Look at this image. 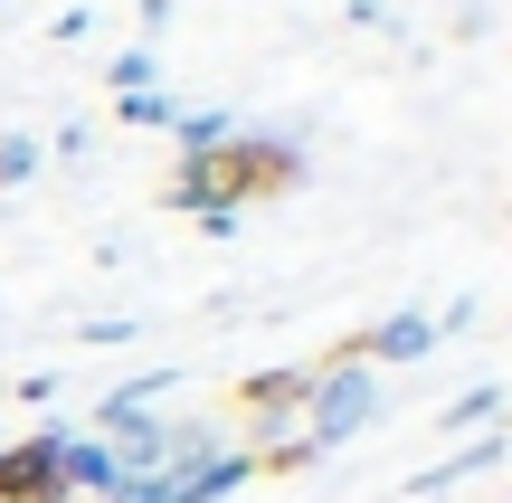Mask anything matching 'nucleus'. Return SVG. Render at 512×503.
<instances>
[{
	"mask_svg": "<svg viewBox=\"0 0 512 503\" xmlns=\"http://www.w3.org/2000/svg\"><path fill=\"white\" fill-rule=\"evenodd\" d=\"M171 380H181V371H133L124 390H105V409H95V428H124V418H133V409H152V399H162Z\"/></svg>",
	"mask_w": 512,
	"mask_h": 503,
	"instance_id": "0eeeda50",
	"label": "nucleus"
},
{
	"mask_svg": "<svg viewBox=\"0 0 512 503\" xmlns=\"http://www.w3.org/2000/svg\"><path fill=\"white\" fill-rule=\"evenodd\" d=\"M351 361H370V371H399V361H427L437 352V314H418V304H408V314H389V323H370L361 342H342Z\"/></svg>",
	"mask_w": 512,
	"mask_h": 503,
	"instance_id": "20e7f679",
	"label": "nucleus"
},
{
	"mask_svg": "<svg viewBox=\"0 0 512 503\" xmlns=\"http://www.w3.org/2000/svg\"><path fill=\"white\" fill-rule=\"evenodd\" d=\"M38 171H48V152H38V133H0V190H29Z\"/></svg>",
	"mask_w": 512,
	"mask_h": 503,
	"instance_id": "9d476101",
	"label": "nucleus"
},
{
	"mask_svg": "<svg viewBox=\"0 0 512 503\" xmlns=\"http://www.w3.org/2000/svg\"><path fill=\"white\" fill-rule=\"evenodd\" d=\"M67 428H29L19 447H0V503H67Z\"/></svg>",
	"mask_w": 512,
	"mask_h": 503,
	"instance_id": "7ed1b4c3",
	"label": "nucleus"
},
{
	"mask_svg": "<svg viewBox=\"0 0 512 503\" xmlns=\"http://www.w3.org/2000/svg\"><path fill=\"white\" fill-rule=\"evenodd\" d=\"M494 466H503V437L484 428V437H465L456 456H437V466H418V475H408V494H446V485H465V475H494Z\"/></svg>",
	"mask_w": 512,
	"mask_h": 503,
	"instance_id": "39448f33",
	"label": "nucleus"
},
{
	"mask_svg": "<svg viewBox=\"0 0 512 503\" xmlns=\"http://www.w3.org/2000/svg\"><path fill=\"white\" fill-rule=\"evenodd\" d=\"M294 181H304V152L294 143H275V133H228L219 152H181V171H171L162 200L190 209V219H209V209H238L247 219V200L294 190Z\"/></svg>",
	"mask_w": 512,
	"mask_h": 503,
	"instance_id": "f257e3e1",
	"label": "nucleus"
},
{
	"mask_svg": "<svg viewBox=\"0 0 512 503\" xmlns=\"http://www.w3.org/2000/svg\"><path fill=\"white\" fill-rule=\"evenodd\" d=\"M67 494H114V456H105V437H67Z\"/></svg>",
	"mask_w": 512,
	"mask_h": 503,
	"instance_id": "423d86ee",
	"label": "nucleus"
},
{
	"mask_svg": "<svg viewBox=\"0 0 512 503\" xmlns=\"http://www.w3.org/2000/svg\"><path fill=\"white\" fill-rule=\"evenodd\" d=\"M494 418H503V380H475V390H465L456 409L437 418V428H446V437H484V428H494Z\"/></svg>",
	"mask_w": 512,
	"mask_h": 503,
	"instance_id": "6e6552de",
	"label": "nucleus"
},
{
	"mask_svg": "<svg viewBox=\"0 0 512 503\" xmlns=\"http://www.w3.org/2000/svg\"><path fill=\"white\" fill-rule=\"evenodd\" d=\"M380 418V371L370 361H323V371L304 380V437H313V456H332V447H351V437Z\"/></svg>",
	"mask_w": 512,
	"mask_h": 503,
	"instance_id": "f03ea898",
	"label": "nucleus"
},
{
	"mask_svg": "<svg viewBox=\"0 0 512 503\" xmlns=\"http://www.w3.org/2000/svg\"><path fill=\"white\" fill-rule=\"evenodd\" d=\"M171 133H181V152H219V143H228L238 124H228L219 105H209V114H200V105H181V124H171Z\"/></svg>",
	"mask_w": 512,
	"mask_h": 503,
	"instance_id": "f8f14e48",
	"label": "nucleus"
},
{
	"mask_svg": "<svg viewBox=\"0 0 512 503\" xmlns=\"http://www.w3.org/2000/svg\"><path fill=\"white\" fill-rule=\"evenodd\" d=\"M105 86H114V95H133V86H162V57H152V38H133V48L114 57V67H105Z\"/></svg>",
	"mask_w": 512,
	"mask_h": 503,
	"instance_id": "9b49d317",
	"label": "nucleus"
},
{
	"mask_svg": "<svg viewBox=\"0 0 512 503\" xmlns=\"http://www.w3.org/2000/svg\"><path fill=\"white\" fill-rule=\"evenodd\" d=\"M114 114H124L133 133H171V124H181V105H171L162 86H133V95H114Z\"/></svg>",
	"mask_w": 512,
	"mask_h": 503,
	"instance_id": "1a4fd4ad",
	"label": "nucleus"
},
{
	"mask_svg": "<svg viewBox=\"0 0 512 503\" xmlns=\"http://www.w3.org/2000/svg\"><path fill=\"white\" fill-rule=\"evenodd\" d=\"M38 152H57V162H86L95 133H86V124H57V143H38Z\"/></svg>",
	"mask_w": 512,
	"mask_h": 503,
	"instance_id": "ddd939ff",
	"label": "nucleus"
}]
</instances>
